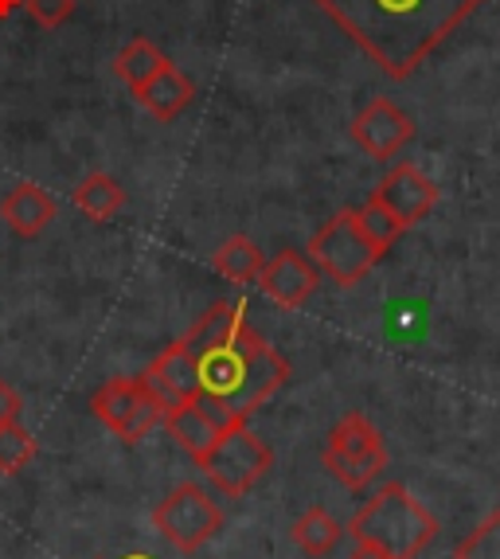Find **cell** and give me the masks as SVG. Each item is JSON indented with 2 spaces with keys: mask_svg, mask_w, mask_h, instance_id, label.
<instances>
[{
  "mask_svg": "<svg viewBox=\"0 0 500 559\" xmlns=\"http://www.w3.org/2000/svg\"><path fill=\"white\" fill-rule=\"evenodd\" d=\"M344 36L380 63L383 75L407 79L481 0H317Z\"/></svg>",
  "mask_w": 500,
  "mask_h": 559,
  "instance_id": "cell-1",
  "label": "cell"
},
{
  "mask_svg": "<svg viewBox=\"0 0 500 559\" xmlns=\"http://www.w3.org/2000/svg\"><path fill=\"white\" fill-rule=\"evenodd\" d=\"M195 364H200V395L223 403L242 423L266 400H274L289 380V360L259 329H250V321L231 336H223L219 345L195 353Z\"/></svg>",
  "mask_w": 500,
  "mask_h": 559,
  "instance_id": "cell-2",
  "label": "cell"
},
{
  "mask_svg": "<svg viewBox=\"0 0 500 559\" xmlns=\"http://www.w3.org/2000/svg\"><path fill=\"white\" fill-rule=\"evenodd\" d=\"M344 532L353 536V544H371L388 559H418L434 544L438 521L407 485L388 481Z\"/></svg>",
  "mask_w": 500,
  "mask_h": 559,
  "instance_id": "cell-3",
  "label": "cell"
},
{
  "mask_svg": "<svg viewBox=\"0 0 500 559\" xmlns=\"http://www.w3.org/2000/svg\"><path fill=\"white\" fill-rule=\"evenodd\" d=\"M321 462L344 489H368V485L388 469V447H383L380 430L368 423V415L348 411V415L329 430Z\"/></svg>",
  "mask_w": 500,
  "mask_h": 559,
  "instance_id": "cell-4",
  "label": "cell"
},
{
  "mask_svg": "<svg viewBox=\"0 0 500 559\" xmlns=\"http://www.w3.org/2000/svg\"><path fill=\"white\" fill-rule=\"evenodd\" d=\"M309 259L317 262V271L329 274L336 286H356V282L368 278V271L383 259L376 247L368 242V235L356 224V207H344L336 212L321 231L309 242Z\"/></svg>",
  "mask_w": 500,
  "mask_h": 559,
  "instance_id": "cell-5",
  "label": "cell"
},
{
  "mask_svg": "<svg viewBox=\"0 0 500 559\" xmlns=\"http://www.w3.org/2000/svg\"><path fill=\"white\" fill-rule=\"evenodd\" d=\"M270 466H274V450H270L247 423L223 430L219 442H215V447L207 450L204 462H200L207 481L227 497L250 493V489L270 474Z\"/></svg>",
  "mask_w": 500,
  "mask_h": 559,
  "instance_id": "cell-6",
  "label": "cell"
},
{
  "mask_svg": "<svg viewBox=\"0 0 500 559\" xmlns=\"http://www.w3.org/2000/svg\"><path fill=\"white\" fill-rule=\"evenodd\" d=\"M153 524L168 544L184 556L204 548L212 536H219L223 528V509L215 504V497L207 493L204 485L180 481L165 501L153 509Z\"/></svg>",
  "mask_w": 500,
  "mask_h": 559,
  "instance_id": "cell-7",
  "label": "cell"
},
{
  "mask_svg": "<svg viewBox=\"0 0 500 559\" xmlns=\"http://www.w3.org/2000/svg\"><path fill=\"white\" fill-rule=\"evenodd\" d=\"M94 419L103 423L110 435H118L121 442H141L148 430L165 423V411L157 407V400L141 388L138 376H118V380H106L98 392L91 395Z\"/></svg>",
  "mask_w": 500,
  "mask_h": 559,
  "instance_id": "cell-8",
  "label": "cell"
},
{
  "mask_svg": "<svg viewBox=\"0 0 500 559\" xmlns=\"http://www.w3.org/2000/svg\"><path fill=\"white\" fill-rule=\"evenodd\" d=\"M138 380H141V388L157 400L160 411L184 407V403L200 400V364H195V356L188 353L180 341L168 345Z\"/></svg>",
  "mask_w": 500,
  "mask_h": 559,
  "instance_id": "cell-9",
  "label": "cell"
},
{
  "mask_svg": "<svg viewBox=\"0 0 500 559\" xmlns=\"http://www.w3.org/2000/svg\"><path fill=\"white\" fill-rule=\"evenodd\" d=\"M371 200H380V204L388 207L403 227H415L434 212L438 185L418 165L403 160V165H395L388 177L380 180V188L371 192Z\"/></svg>",
  "mask_w": 500,
  "mask_h": 559,
  "instance_id": "cell-10",
  "label": "cell"
},
{
  "mask_svg": "<svg viewBox=\"0 0 500 559\" xmlns=\"http://www.w3.org/2000/svg\"><path fill=\"white\" fill-rule=\"evenodd\" d=\"M410 138H415V121L398 110L391 98H371L353 118V141L376 160H391Z\"/></svg>",
  "mask_w": 500,
  "mask_h": 559,
  "instance_id": "cell-11",
  "label": "cell"
},
{
  "mask_svg": "<svg viewBox=\"0 0 500 559\" xmlns=\"http://www.w3.org/2000/svg\"><path fill=\"white\" fill-rule=\"evenodd\" d=\"M259 286L274 306L301 309L321 286V271H317V262L306 251H278L262 266Z\"/></svg>",
  "mask_w": 500,
  "mask_h": 559,
  "instance_id": "cell-12",
  "label": "cell"
},
{
  "mask_svg": "<svg viewBox=\"0 0 500 559\" xmlns=\"http://www.w3.org/2000/svg\"><path fill=\"white\" fill-rule=\"evenodd\" d=\"M0 215L9 219V227L20 239H39L47 227L56 224L59 204L51 200V192L39 185H16L9 197L0 200Z\"/></svg>",
  "mask_w": 500,
  "mask_h": 559,
  "instance_id": "cell-13",
  "label": "cell"
},
{
  "mask_svg": "<svg viewBox=\"0 0 500 559\" xmlns=\"http://www.w3.org/2000/svg\"><path fill=\"white\" fill-rule=\"evenodd\" d=\"M138 98H141V106H145V110L153 114L157 121H172V118H180L188 106H192L195 86H192V79H188L184 71H177L172 63H165L157 75L141 86Z\"/></svg>",
  "mask_w": 500,
  "mask_h": 559,
  "instance_id": "cell-14",
  "label": "cell"
},
{
  "mask_svg": "<svg viewBox=\"0 0 500 559\" xmlns=\"http://www.w3.org/2000/svg\"><path fill=\"white\" fill-rule=\"evenodd\" d=\"M165 430L177 439V447L192 457L195 466L204 462L207 450H212L215 442H219V435H223V430L204 415V407H200V403H184V407L165 411Z\"/></svg>",
  "mask_w": 500,
  "mask_h": 559,
  "instance_id": "cell-15",
  "label": "cell"
},
{
  "mask_svg": "<svg viewBox=\"0 0 500 559\" xmlns=\"http://www.w3.org/2000/svg\"><path fill=\"white\" fill-rule=\"evenodd\" d=\"M239 325H247V306H242V301H215L204 318L180 336V345L195 356V353H204V348L219 345L223 336H231Z\"/></svg>",
  "mask_w": 500,
  "mask_h": 559,
  "instance_id": "cell-16",
  "label": "cell"
},
{
  "mask_svg": "<svg viewBox=\"0 0 500 559\" xmlns=\"http://www.w3.org/2000/svg\"><path fill=\"white\" fill-rule=\"evenodd\" d=\"M212 266L219 271V278H227L231 286H250V282H259L262 266H266V254H262L259 242L247 239V235H231V239L215 251Z\"/></svg>",
  "mask_w": 500,
  "mask_h": 559,
  "instance_id": "cell-17",
  "label": "cell"
},
{
  "mask_svg": "<svg viewBox=\"0 0 500 559\" xmlns=\"http://www.w3.org/2000/svg\"><path fill=\"white\" fill-rule=\"evenodd\" d=\"M289 536H294V544L306 556H313V559H321V556H329V551L341 544V536H344V524L336 521L324 504H313V509H306V513L297 516L294 521V528H289Z\"/></svg>",
  "mask_w": 500,
  "mask_h": 559,
  "instance_id": "cell-18",
  "label": "cell"
},
{
  "mask_svg": "<svg viewBox=\"0 0 500 559\" xmlns=\"http://www.w3.org/2000/svg\"><path fill=\"white\" fill-rule=\"evenodd\" d=\"M74 207L94 219V224H110L114 215L126 207V188L110 177V173H91L83 185L74 188Z\"/></svg>",
  "mask_w": 500,
  "mask_h": 559,
  "instance_id": "cell-19",
  "label": "cell"
},
{
  "mask_svg": "<svg viewBox=\"0 0 500 559\" xmlns=\"http://www.w3.org/2000/svg\"><path fill=\"white\" fill-rule=\"evenodd\" d=\"M165 63H168V59L157 51V44H148V39H133V44H126L118 51V59H114V71H118L121 83H126L133 94H138L141 86H145L148 79L157 75V71Z\"/></svg>",
  "mask_w": 500,
  "mask_h": 559,
  "instance_id": "cell-20",
  "label": "cell"
},
{
  "mask_svg": "<svg viewBox=\"0 0 500 559\" xmlns=\"http://www.w3.org/2000/svg\"><path fill=\"white\" fill-rule=\"evenodd\" d=\"M356 224H360V231L368 235V242L380 254H388L391 247L398 242V235L407 231V227L398 224L395 215H391L388 207L380 204V200H368L364 207H356Z\"/></svg>",
  "mask_w": 500,
  "mask_h": 559,
  "instance_id": "cell-21",
  "label": "cell"
},
{
  "mask_svg": "<svg viewBox=\"0 0 500 559\" xmlns=\"http://www.w3.org/2000/svg\"><path fill=\"white\" fill-rule=\"evenodd\" d=\"M36 457V439L32 430H24L20 423H4L0 427V474H20Z\"/></svg>",
  "mask_w": 500,
  "mask_h": 559,
  "instance_id": "cell-22",
  "label": "cell"
},
{
  "mask_svg": "<svg viewBox=\"0 0 500 559\" xmlns=\"http://www.w3.org/2000/svg\"><path fill=\"white\" fill-rule=\"evenodd\" d=\"M454 559H500V509H492V513L457 544Z\"/></svg>",
  "mask_w": 500,
  "mask_h": 559,
  "instance_id": "cell-23",
  "label": "cell"
},
{
  "mask_svg": "<svg viewBox=\"0 0 500 559\" xmlns=\"http://www.w3.org/2000/svg\"><path fill=\"white\" fill-rule=\"evenodd\" d=\"M24 9H28V16L36 20L39 28H63L67 20L74 16V9H79V0H24Z\"/></svg>",
  "mask_w": 500,
  "mask_h": 559,
  "instance_id": "cell-24",
  "label": "cell"
},
{
  "mask_svg": "<svg viewBox=\"0 0 500 559\" xmlns=\"http://www.w3.org/2000/svg\"><path fill=\"white\" fill-rule=\"evenodd\" d=\"M20 411H24V400L16 395V388L0 380V427L4 423H20Z\"/></svg>",
  "mask_w": 500,
  "mask_h": 559,
  "instance_id": "cell-25",
  "label": "cell"
},
{
  "mask_svg": "<svg viewBox=\"0 0 500 559\" xmlns=\"http://www.w3.org/2000/svg\"><path fill=\"white\" fill-rule=\"evenodd\" d=\"M348 559H388V556H383V551H376L371 544H353V556H348Z\"/></svg>",
  "mask_w": 500,
  "mask_h": 559,
  "instance_id": "cell-26",
  "label": "cell"
},
{
  "mask_svg": "<svg viewBox=\"0 0 500 559\" xmlns=\"http://www.w3.org/2000/svg\"><path fill=\"white\" fill-rule=\"evenodd\" d=\"M16 9H24V0H0V20H9Z\"/></svg>",
  "mask_w": 500,
  "mask_h": 559,
  "instance_id": "cell-27",
  "label": "cell"
},
{
  "mask_svg": "<svg viewBox=\"0 0 500 559\" xmlns=\"http://www.w3.org/2000/svg\"><path fill=\"white\" fill-rule=\"evenodd\" d=\"M126 559H148V556H126Z\"/></svg>",
  "mask_w": 500,
  "mask_h": 559,
  "instance_id": "cell-28",
  "label": "cell"
}]
</instances>
